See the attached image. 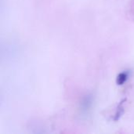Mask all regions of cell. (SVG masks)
<instances>
[{
    "label": "cell",
    "instance_id": "2",
    "mask_svg": "<svg viewBox=\"0 0 134 134\" xmlns=\"http://www.w3.org/2000/svg\"><path fill=\"white\" fill-rule=\"evenodd\" d=\"M4 45L2 44V42L0 41V64L2 62V60H3L4 58V56H5V48H4Z\"/></svg>",
    "mask_w": 134,
    "mask_h": 134
},
{
    "label": "cell",
    "instance_id": "1",
    "mask_svg": "<svg viewBox=\"0 0 134 134\" xmlns=\"http://www.w3.org/2000/svg\"><path fill=\"white\" fill-rule=\"evenodd\" d=\"M127 15L129 18L134 21V0H131L128 5Z\"/></svg>",
    "mask_w": 134,
    "mask_h": 134
},
{
    "label": "cell",
    "instance_id": "3",
    "mask_svg": "<svg viewBox=\"0 0 134 134\" xmlns=\"http://www.w3.org/2000/svg\"><path fill=\"white\" fill-rule=\"evenodd\" d=\"M5 7V0H0V13L3 12Z\"/></svg>",
    "mask_w": 134,
    "mask_h": 134
},
{
    "label": "cell",
    "instance_id": "4",
    "mask_svg": "<svg viewBox=\"0 0 134 134\" xmlns=\"http://www.w3.org/2000/svg\"><path fill=\"white\" fill-rule=\"evenodd\" d=\"M2 93H1V91H0V106H1V104H2Z\"/></svg>",
    "mask_w": 134,
    "mask_h": 134
}]
</instances>
